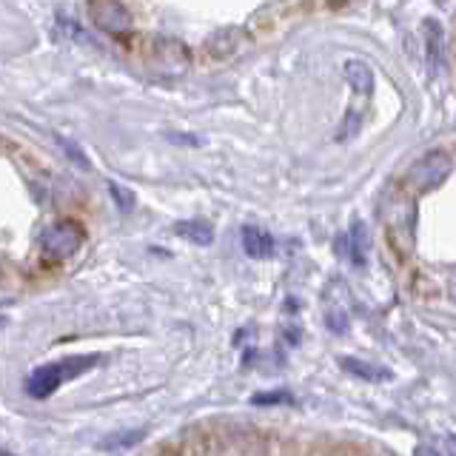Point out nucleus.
Wrapping results in <instances>:
<instances>
[{"label":"nucleus","instance_id":"aec40b11","mask_svg":"<svg viewBox=\"0 0 456 456\" xmlns=\"http://www.w3.org/2000/svg\"><path fill=\"white\" fill-rule=\"evenodd\" d=\"M448 453L456 456V436H448Z\"/></svg>","mask_w":456,"mask_h":456},{"label":"nucleus","instance_id":"39448f33","mask_svg":"<svg viewBox=\"0 0 456 456\" xmlns=\"http://www.w3.org/2000/svg\"><path fill=\"white\" fill-rule=\"evenodd\" d=\"M242 251L251 260H268V256H274V237L260 225H246L242 228Z\"/></svg>","mask_w":456,"mask_h":456},{"label":"nucleus","instance_id":"0eeeda50","mask_svg":"<svg viewBox=\"0 0 456 456\" xmlns=\"http://www.w3.org/2000/svg\"><path fill=\"white\" fill-rule=\"evenodd\" d=\"M342 75H346V83L356 94L368 97L370 92H374V69H370L365 61H356L354 57V61H348L346 69H342Z\"/></svg>","mask_w":456,"mask_h":456},{"label":"nucleus","instance_id":"6ab92c4d","mask_svg":"<svg viewBox=\"0 0 456 456\" xmlns=\"http://www.w3.org/2000/svg\"><path fill=\"white\" fill-rule=\"evenodd\" d=\"M448 294H451V299L456 303V274L451 277V282H448Z\"/></svg>","mask_w":456,"mask_h":456},{"label":"nucleus","instance_id":"6e6552de","mask_svg":"<svg viewBox=\"0 0 456 456\" xmlns=\"http://www.w3.org/2000/svg\"><path fill=\"white\" fill-rule=\"evenodd\" d=\"M242 46H248V35L242 32V28H237V26H232V28H220V32L208 40L211 54H217V57L234 54V52L242 49Z\"/></svg>","mask_w":456,"mask_h":456},{"label":"nucleus","instance_id":"f8f14e48","mask_svg":"<svg viewBox=\"0 0 456 456\" xmlns=\"http://www.w3.org/2000/svg\"><path fill=\"white\" fill-rule=\"evenodd\" d=\"M142 439V431H120V434H111L100 442V448L103 451H123V448H132L134 442Z\"/></svg>","mask_w":456,"mask_h":456},{"label":"nucleus","instance_id":"1a4fd4ad","mask_svg":"<svg viewBox=\"0 0 456 456\" xmlns=\"http://www.w3.org/2000/svg\"><path fill=\"white\" fill-rule=\"evenodd\" d=\"M339 365L348 370V374L360 377V379H368V382H385L391 379V370L382 368V365H374V362H362V360H354V356H342Z\"/></svg>","mask_w":456,"mask_h":456},{"label":"nucleus","instance_id":"4468645a","mask_svg":"<svg viewBox=\"0 0 456 456\" xmlns=\"http://www.w3.org/2000/svg\"><path fill=\"white\" fill-rule=\"evenodd\" d=\"M360 126H362V111H348V118L346 123L339 126V132H337V140H351L360 134Z\"/></svg>","mask_w":456,"mask_h":456},{"label":"nucleus","instance_id":"ddd939ff","mask_svg":"<svg viewBox=\"0 0 456 456\" xmlns=\"http://www.w3.org/2000/svg\"><path fill=\"white\" fill-rule=\"evenodd\" d=\"M54 140H57V146L63 149V154H66V157H71V163L80 166V168H92V163L86 160V154L80 151L77 142H71V140H66V137H61V134H54Z\"/></svg>","mask_w":456,"mask_h":456},{"label":"nucleus","instance_id":"a211bd4d","mask_svg":"<svg viewBox=\"0 0 456 456\" xmlns=\"http://www.w3.org/2000/svg\"><path fill=\"white\" fill-rule=\"evenodd\" d=\"M413 456H442L434 445H417V451H413Z\"/></svg>","mask_w":456,"mask_h":456},{"label":"nucleus","instance_id":"f03ea898","mask_svg":"<svg viewBox=\"0 0 456 456\" xmlns=\"http://www.w3.org/2000/svg\"><path fill=\"white\" fill-rule=\"evenodd\" d=\"M451 171H453L451 154H445L442 149H434V151L422 154L419 160L408 168L405 183H408V189H413L417 194H425V191H431V189H436V185L445 183L451 177Z\"/></svg>","mask_w":456,"mask_h":456},{"label":"nucleus","instance_id":"f3484780","mask_svg":"<svg viewBox=\"0 0 456 456\" xmlns=\"http://www.w3.org/2000/svg\"><path fill=\"white\" fill-rule=\"evenodd\" d=\"M254 403L256 405H265V403H289V396H285V394H260V396H254Z\"/></svg>","mask_w":456,"mask_h":456},{"label":"nucleus","instance_id":"9b49d317","mask_svg":"<svg viewBox=\"0 0 456 456\" xmlns=\"http://www.w3.org/2000/svg\"><path fill=\"white\" fill-rule=\"evenodd\" d=\"M346 242H348V256H351V263H354V265H365L368 234H365V228H362L360 220H354V225H351V232H348Z\"/></svg>","mask_w":456,"mask_h":456},{"label":"nucleus","instance_id":"7ed1b4c3","mask_svg":"<svg viewBox=\"0 0 456 456\" xmlns=\"http://www.w3.org/2000/svg\"><path fill=\"white\" fill-rule=\"evenodd\" d=\"M86 240V232L71 220H61L49 225L40 237V248L49 260H66V256L75 254Z\"/></svg>","mask_w":456,"mask_h":456},{"label":"nucleus","instance_id":"412c9836","mask_svg":"<svg viewBox=\"0 0 456 456\" xmlns=\"http://www.w3.org/2000/svg\"><path fill=\"white\" fill-rule=\"evenodd\" d=\"M4 456H12V453H4Z\"/></svg>","mask_w":456,"mask_h":456},{"label":"nucleus","instance_id":"9d476101","mask_svg":"<svg viewBox=\"0 0 456 456\" xmlns=\"http://www.w3.org/2000/svg\"><path fill=\"white\" fill-rule=\"evenodd\" d=\"M177 234L183 240L194 242V246H211L214 242V228L206 220H183L177 223Z\"/></svg>","mask_w":456,"mask_h":456},{"label":"nucleus","instance_id":"dca6fc26","mask_svg":"<svg viewBox=\"0 0 456 456\" xmlns=\"http://www.w3.org/2000/svg\"><path fill=\"white\" fill-rule=\"evenodd\" d=\"M328 328H331L334 334H342V331H348L346 314H339V311H328Z\"/></svg>","mask_w":456,"mask_h":456},{"label":"nucleus","instance_id":"20e7f679","mask_svg":"<svg viewBox=\"0 0 456 456\" xmlns=\"http://www.w3.org/2000/svg\"><path fill=\"white\" fill-rule=\"evenodd\" d=\"M89 18L94 20L97 28H103V32H111V35H126L128 28H132V14H128V9L123 4H118V0L92 4Z\"/></svg>","mask_w":456,"mask_h":456},{"label":"nucleus","instance_id":"423d86ee","mask_svg":"<svg viewBox=\"0 0 456 456\" xmlns=\"http://www.w3.org/2000/svg\"><path fill=\"white\" fill-rule=\"evenodd\" d=\"M422 37H425L428 69H431L434 75H436V71H442V63H445V49H442V43H445V35H442L439 20H425Z\"/></svg>","mask_w":456,"mask_h":456},{"label":"nucleus","instance_id":"f257e3e1","mask_svg":"<svg viewBox=\"0 0 456 456\" xmlns=\"http://www.w3.org/2000/svg\"><path fill=\"white\" fill-rule=\"evenodd\" d=\"M100 362V356H71V360L63 362H52V365H40L37 370H32L26 379V391L35 399H46L52 396L66 379L80 377L83 370H89Z\"/></svg>","mask_w":456,"mask_h":456},{"label":"nucleus","instance_id":"2eb2a0df","mask_svg":"<svg viewBox=\"0 0 456 456\" xmlns=\"http://www.w3.org/2000/svg\"><path fill=\"white\" fill-rule=\"evenodd\" d=\"M109 191H111V197H114V203L120 206V211H132V206H134V191H128V189H123L120 183H109Z\"/></svg>","mask_w":456,"mask_h":456}]
</instances>
